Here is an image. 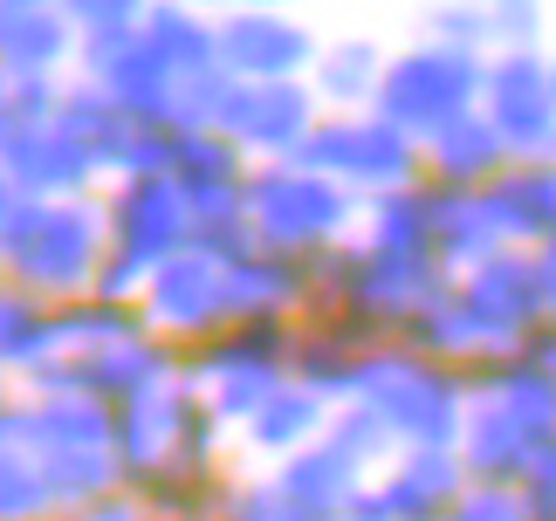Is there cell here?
I'll list each match as a JSON object with an SVG mask.
<instances>
[]
</instances>
